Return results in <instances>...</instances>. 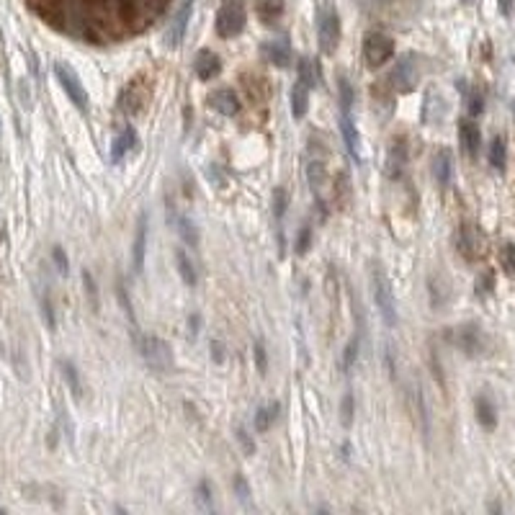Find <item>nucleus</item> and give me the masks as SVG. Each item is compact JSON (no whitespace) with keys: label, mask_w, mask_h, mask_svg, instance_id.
Listing matches in <instances>:
<instances>
[{"label":"nucleus","mask_w":515,"mask_h":515,"mask_svg":"<svg viewBox=\"0 0 515 515\" xmlns=\"http://www.w3.org/2000/svg\"><path fill=\"white\" fill-rule=\"evenodd\" d=\"M149 95H152L149 80L144 78V75H139V78H134V80H132L127 88H124V93H122V111H127V114H139V111L147 106Z\"/></svg>","instance_id":"1a4fd4ad"},{"label":"nucleus","mask_w":515,"mask_h":515,"mask_svg":"<svg viewBox=\"0 0 515 515\" xmlns=\"http://www.w3.org/2000/svg\"><path fill=\"white\" fill-rule=\"evenodd\" d=\"M371 289H373V302H376V309H379L384 325L394 327L397 325V302H394L392 286H389L386 273L381 271V265H371Z\"/></svg>","instance_id":"f257e3e1"},{"label":"nucleus","mask_w":515,"mask_h":515,"mask_svg":"<svg viewBox=\"0 0 515 515\" xmlns=\"http://www.w3.org/2000/svg\"><path fill=\"white\" fill-rule=\"evenodd\" d=\"M193 70H196V75L201 80H211V78H217V75L222 73V60H219V55H214L211 49H201L196 55V60H193Z\"/></svg>","instance_id":"aec40b11"},{"label":"nucleus","mask_w":515,"mask_h":515,"mask_svg":"<svg viewBox=\"0 0 515 515\" xmlns=\"http://www.w3.org/2000/svg\"><path fill=\"white\" fill-rule=\"evenodd\" d=\"M459 139H461V147L467 152L469 157H477L479 155V147H482V132L472 119H461L459 122Z\"/></svg>","instance_id":"f3484780"},{"label":"nucleus","mask_w":515,"mask_h":515,"mask_svg":"<svg viewBox=\"0 0 515 515\" xmlns=\"http://www.w3.org/2000/svg\"><path fill=\"white\" fill-rule=\"evenodd\" d=\"M464 3H472V0H464Z\"/></svg>","instance_id":"6e6d98bb"},{"label":"nucleus","mask_w":515,"mask_h":515,"mask_svg":"<svg viewBox=\"0 0 515 515\" xmlns=\"http://www.w3.org/2000/svg\"><path fill=\"white\" fill-rule=\"evenodd\" d=\"M0 513H3V508H0Z\"/></svg>","instance_id":"4d7b16f0"},{"label":"nucleus","mask_w":515,"mask_h":515,"mask_svg":"<svg viewBox=\"0 0 515 515\" xmlns=\"http://www.w3.org/2000/svg\"><path fill=\"white\" fill-rule=\"evenodd\" d=\"M353 413H356V402H353V394L343 397V405H340V423L346 428L353 425Z\"/></svg>","instance_id":"ea45409f"},{"label":"nucleus","mask_w":515,"mask_h":515,"mask_svg":"<svg viewBox=\"0 0 515 515\" xmlns=\"http://www.w3.org/2000/svg\"><path fill=\"white\" fill-rule=\"evenodd\" d=\"M317 39L325 55H335L340 44V16L335 6H322L317 11Z\"/></svg>","instance_id":"7ed1b4c3"},{"label":"nucleus","mask_w":515,"mask_h":515,"mask_svg":"<svg viewBox=\"0 0 515 515\" xmlns=\"http://www.w3.org/2000/svg\"><path fill=\"white\" fill-rule=\"evenodd\" d=\"M340 132H343V139H346V147L348 152H351V157L356 163H361V137L356 124H353L351 111H340Z\"/></svg>","instance_id":"a211bd4d"},{"label":"nucleus","mask_w":515,"mask_h":515,"mask_svg":"<svg viewBox=\"0 0 515 515\" xmlns=\"http://www.w3.org/2000/svg\"><path fill=\"white\" fill-rule=\"evenodd\" d=\"M83 284H85V294H88L90 299V309L98 312V289H95V281L88 271H83Z\"/></svg>","instance_id":"a19ab883"},{"label":"nucleus","mask_w":515,"mask_h":515,"mask_svg":"<svg viewBox=\"0 0 515 515\" xmlns=\"http://www.w3.org/2000/svg\"><path fill=\"white\" fill-rule=\"evenodd\" d=\"M144 250H147V214H142L139 222H137L134 245H132V268H134V273H142Z\"/></svg>","instance_id":"6ab92c4d"},{"label":"nucleus","mask_w":515,"mask_h":515,"mask_svg":"<svg viewBox=\"0 0 515 515\" xmlns=\"http://www.w3.org/2000/svg\"><path fill=\"white\" fill-rule=\"evenodd\" d=\"M260 55H263L265 62H271L276 68H289V65H292V47H289V41H286L284 36H281V39L263 41Z\"/></svg>","instance_id":"ddd939ff"},{"label":"nucleus","mask_w":515,"mask_h":515,"mask_svg":"<svg viewBox=\"0 0 515 515\" xmlns=\"http://www.w3.org/2000/svg\"><path fill=\"white\" fill-rule=\"evenodd\" d=\"M232 487H235V492H238V497L245 502V505L250 502V487H248V482H245L243 474H235V479H232Z\"/></svg>","instance_id":"c03bdc74"},{"label":"nucleus","mask_w":515,"mask_h":515,"mask_svg":"<svg viewBox=\"0 0 515 515\" xmlns=\"http://www.w3.org/2000/svg\"><path fill=\"white\" fill-rule=\"evenodd\" d=\"M235 433H238V441H240V446H243V454H248V456L255 454V443H253V438L248 435V430H245V428H238Z\"/></svg>","instance_id":"de8ad7c7"},{"label":"nucleus","mask_w":515,"mask_h":515,"mask_svg":"<svg viewBox=\"0 0 515 515\" xmlns=\"http://www.w3.org/2000/svg\"><path fill=\"white\" fill-rule=\"evenodd\" d=\"M359 348H361V340H359V335L351 340L346 346V351H343V368H353L356 366V361H359Z\"/></svg>","instance_id":"4c0bfd02"},{"label":"nucleus","mask_w":515,"mask_h":515,"mask_svg":"<svg viewBox=\"0 0 515 515\" xmlns=\"http://www.w3.org/2000/svg\"><path fill=\"white\" fill-rule=\"evenodd\" d=\"M423 78V62L418 55H402L392 70V88L397 93H410Z\"/></svg>","instance_id":"39448f33"},{"label":"nucleus","mask_w":515,"mask_h":515,"mask_svg":"<svg viewBox=\"0 0 515 515\" xmlns=\"http://www.w3.org/2000/svg\"><path fill=\"white\" fill-rule=\"evenodd\" d=\"M307 109H309V85L297 78V83H294V88H292V114H294V119H304Z\"/></svg>","instance_id":"5701e85b"},{"label":"nucleus","mask_w":515,"mask_h":515,"mask_svg":"<svg viewBox=\"0 0 515 515\" xmlns=\"http://www.w3.org/2000/svg\"><path fill=\"white\" fill-rule=\"evenodd\" d=\"M454 343L459 346V351H464L467 356H482L484 348H487V338H484L482 327L474 325V322H467V325L456 327Z\"/></svg>","instance_id":"9d476101"},{"label":"nucleus","mask_w":515,"mask_h":515,"mask_svg":"<svg viewBox=\"0 0 515 515\" xmlns=\"http://www.w3.org/2000/svg\"><path fill=\"white\" fill-rule=\"evenodd\" d=\"M278 410H281V405H278V402H271V405H263V407H260V410H258V413H255V423H253L258 433H265V430H268V428H271L273 423H276Z\"/></svg>","instance_id":"cd10ccee"},{"label":"nucleus","mask_w":515,"mask_h":515,"mask_svg":"<svg viewBox=\"0 0 515 515\" xmlns=\"http://www.w3.org/2000/svg\"><path fill=\"white\" fill-rule=\"evenodd\" d=\"M198 325H201V317H198V314H193V317L189 319V335H191V338H196V335H198Z\"/></svg>","instance_id":"864d4df0"},{"label":"nucleus","mask_w":515,"mask_h":515,"mask_svg":"<svg viewBox=\"0 0 515 515\" xmlns=\"http://www.w3.org/2000/svg\"><path fill=\"white\" fill-rule=\"evenodd\" d=\"M168 0H127V11H124V18L134 31H139L142 26H147L149 21L157 18L163 14V8Z\"/></svg>","instance_id":"423d86ee"},{"label":"nucleus","mask_w":515,"mask_h":515,"mask_svg":"<svg viewBox=\"0 0 515 515\" xmlns=\"http://www.w3.org/2000/svg\"><path fill=\"white\" fill-rule=\"evenodd\" d=\"M459 253L467 260H477L484 253V238H482V232L474 224H464L459 230Z\"/></svg>","instance_id":"f8f14e48"},{"label":"nucleus","mask_w":515,"mask_h":515,"mask_svg":"<svg viewBox=\"0 0 515 515\" xmlns=\"http://www.w3.org/2000/svg\"><path fill=\"white\" fill-rule=\"evenodd\" d=\"M451 173H454V157H451L448 149H441L433 160V176H435V181H438V186H448Z\"/></svg>","instance_id":"393cba45"},{"label":"nucleus","mask_w":515,"mask_h":515,"mask_svg":"<svg viewBox=\"0 0 515 515\" xmlns=\"http://www.w3.org/2000/svg\"><path fill=\"white\" fill-rule=\"evenodd\" d=\"M330 198L340 211H348V206L353 203V184H351V173H348V170H340L338 176L332 178Z\"/></svg>","instance_id":"4468645a"},{"label":"nucleus","mask_w":515,"mask_h":515,"mask_svg":"<svg viewBox=\"0 0 515 515\" xmlns=\"http://www.w3.org/2000/svg\"><path fill=\"white\" fill-rule=\"evenodd\" d=\"M52 260H55L57 271H60V273H68V268H70L68 255H65V250H62L60 245H55V248H52Z\"/></svg>","instance_id":"09e8293b"},{"label":"nucleus","mask_w":515,"mask_h":515,"mask_svg":"<svg viewBox=\"0 0 515 515\" xmlns=\"http://www.w3.org/2000/svg\"><path fill=\"white\" fill-rule=\"evenodd\" d=\"M284 8H286V0H255V14L265 26L276 23V21L284 16Z\"/></svg>","instance_id":"4be33fe9"},{"label":"nucleus","mask_w":515,"mask_h":515,"mask_svg":"<svg viewBox=\"0 0 515 515\" xmlns=\"http://www.w3.org/2000/svg\"><path fill=\"white\" fill-rule=\"evenodd\" d=\"M500 260H502V268H505V271H508V273H515V243L502 245Z\"/></svg>","instance_id":"37998d69"},{"label":"nucleus","mask_w":515,"mask_h":515,"mask_svg":"<svg viewBox=\"0 0 515 515\" xmlns=\"http://www.w3.org/2000/svg\"><path fill=\"white\" fill-rule=\"evenodd\" d=\"M60 368H62V376L68 381L70 392H73L75 400H83V384H80V373L75 368L73 361H60Z\"/></svg>","instance_id":"c85d7f7f"},{"label":"nucleus","mask_w":515,"mask_h":515,"mask_svg":"<svg viewBox=\"0 0 515 515\" xmlns=\"http://www.w3.org/2000/svg\"><path fill=\"white\" fill-rule=\"evenodd\" d=\"M492 289V276H482L477 281V294H487Z\"/></svg>","instance_id":"603ef678"},{"label":"nucleus","mask_w":515,"mask_h":515,"mask_svg":"<svg viewBox=\"0 0 515 515\" xmlns=\"http://www.w3.org/2000/svg\"><path fill=\"white\" fill-rule=\"evenodd\" d=\"M168 219L178 227V235H181V240H184L186 245H191V248H198L201 238H198V227H196V222H193V219L178 217V214H176L173 209L168 211Z\"/></svg>","instance_id":"412c9836"},{"label":"nucleus","mask_w":515,"mask_h":515,"mask_svg":"<svg viewBox=\"0 0 515 515\" xmlns=\"http://www.w3.org/2000/svg\"><path fill=\"white\" fill-rule=\"evenodd\" d=\"M206 101H209L211 109L217 111V114H222V116H238V111H240V98L232 93L230 88L211 90Z\"/></svg>","instance_id":"dca6fc26"},{"label":"nucleus","mask_w":515,"mask_h":515,"mask_svg":"<svg viewBox=\"0 0 515 515\" xmlns=\"http://www.w3.org/2000/svg\"><path fill=\"white\" fill-rule=\"evenodd\" d=\"M464 83H467V80H459V88L464 90V95H467L469 114H472V116H479L482 111H484V95H482V90H477V88H467Z\"/></svg>","instance_id":"473e14b6"},{"label":"nucleus","mask_w":515,"mask_h":515,"mask_svg":"<svg viewBox=\"0 0 515 515\" xmlns=\"http://www.w3.org/2000/svg\"><path fill=\"white\" fill-rule=\"evenodd\" d=\"M176 263H178V273H181V278H184L189 286H196V268H193V263H191V258L186 255L184 250H176Z\"/></svg>","instance_id":"72a5a7b5"},{"label":"nucleus","mask_w":515,"mask_h":515,"mask_svg":"<svg viewBox=\"0 0 515 515\" xmlns=\"http://www.w3.org/2000/svg\"><path fill=\"white\" fill-rule=\"evenodd\" d=\"M394 55V39L381 34V31H371L363 39V60L368 68H381L384 62H389Z\"/></svg>","instance_id":"0eeeda50"},{"label":"nucleus","mask_w":515,"mask_h":515,"mask_svg":"<svg viewBox=\"0 0 515 515\" xmlns=\"http://www.w3.org/2000/svg\"><path fill=\"white\" fill-rule=\"evenodd\" d=\"M474 410H477V420H479V425H484L487 430H492V428L497 425L495 405H492V400H489L487 394H479V397H477Z\"/></svg>","instance_id":"b1692460"},{"label":"nucleus","mask_w":515,"mask_h":515,"mask_svg":"<svg viewBox=\"0 0 515 515\" xmlns=\"http://www.w3.org/2000/svg\"><path fill=\"white\" fill-rule=\"evenodd\" d=\"M405 160H407V147L405 142H394L392 149H389V160H386V170H389V176L397 178L405 168Z\"/></svg>","instance_id":"bb28decb"},{"label":"nucleus","mask_w":515,"mask_h":515,"mask_svg":"<svg viewBox=\"0 0 515 515\" xmlns=\"http://www.w3.org/2000/svg\"><path fill=\"white\" fill-rule=\"evenodd\" d=\"M428 286H430V302H433V307H438V309L446 307L448 292H446V284H441V278H438V284H435V276H430Z\"/></svg>","instance_id":"f704fd0d"},{"label":"nucleus","mask_w":515,"mask_h":515,"mask_svg":"<svg viewBox=\"0 0 515 515\" xmlns=\"http://www.w3.org/2000/svg\"><path fill=\"white\" fill-rule=\"evenodd\" d=\"M243 88L248 90L253 101H260V98L268 95V83H265V78H258V75H243Z\"/></svg>","instance_id":"7c9ffc66"},{"label":"nucleus","mask_w":515,"mask_h":515,"mask_svg":"<svg viewBox=\"0 0 515 515\" xmlns=\"http://www.w3.org/2000/svg\"><path fill=\"white\" fill-rule=\"evenodd\" d=\"M41 314H44V322H47L49 330H55V327H57V319H55V307H52L49 292H41Z\"/></svg>","instance_id":"58836bf2"},{"label":"nucleus","mask_w":515,"mask_h":515,"mask_svg":"<svg viewBox=\"0 0 515 515\" xmlns=\"http://www.w3.org/2000/svg\"><path fill=\"white\" fill-rule=\"evenodd\" d=\"M137 346H139V353H142L144 363H147L152 371L157 373H165V371H173V351L165 340L155 338V335H144V338H137Z\"/></svg>","instance_id":"f03ea898"},{"label":"nucleus","mask_w":515,"mask_h":515,"mask_svg":"<svg viewBox=\"0 0 515 515\" xmlns=\"http://www.w3.org/2000/svg\"><path fill=\"white\" fill-rule=\"evenodd\" d=\"M224 348H222V343L219 340H211V359H214V363H222L224 361Z\"/></svg>","instance_id":"3c124183"},{"label":"nucleus","mask_w":515,"mask_h":515,"mask_svg":"<svg viewBox=\"0 0 515 515\" xmlns=\"http://www.w3.org/2000/svg\"><path fill=\"white\" fill-rule=\"evenodd\" d=\"M338 95H340V111H351L353 109V88H351V83H348V78H340Z\"/></svg>","instance_id":"e433bc0d"},{"label":"nucleus","mask_w":515,"mask_h":515,"mask_svg":"<svg viewBox=\"0 0 515 515\" xmlns=\"http://www.w3.org/2000/svg\"><path fill=\"white\" fill-rule=\"evenodd\" d=\"M196 500H198V505H201L203 510H211V508H214V497H211L209 482H201V484L196 487Z\"/></svg>","instance_id":"79ce46f5"},{"label":"nucleus","mask_w":515,"mask_h":515,"mask_svg":"<svg viewBox=\"0 0 515 515\" xmlns=\"http://www.w3.org/2000/svg\"><path fill=\"white\" fill-rule=\"evenodd\" d=\"M255 368H258V373H260V376L268 371V356H265L263 340H258V343H255Z\"/></svg>","instance_id":"49530a36"},{"label":"nucleus","mask_w":515,"mask_h":515,"mask_svg":"<svg viewBox=\"0 0 515 515\" xmlns=\"http://www.w3.org/2000/svg\"><path fill=\"white\" fill-rule=\"evenodd\" d=\"M134 142H137V132L132 127H127L122 134L114 139V144H111V160H114V163H122L124 155L134 147Z\"/></svg>","instance_id":"a878e982"},{"label":"nucleus","mask_w":515,"mask_h":515,"mask_svg":"<svg viewBox=\"0 0 515 515\" xmlns=\"http://www.w3.org/2000/svg\"><path fill=\"white\" fill-rule=\"evenodd\" d=\"M55 75H57V80H60L62 90L68 93L70 101H73L80 111H88L90 98H88V93H85V88H83L80 78L75 75V70L70 68V65H65V62H57V65H55Z\"/></svg>","instance_id":"6e6552de"},{"label":"nucleus","mask_w":515,"mask_h":515,"mask_svg":"<svg viewBox=\"0 0 515 515\" xmlns=\"http://www.w3.org/2000/svg\"><path fill=\"white\" fill-rule=\"evenodd\" d=\"M191 11H193V0H186L184 6L178 8L176 18L170 21L168 34H165V44H168V47H178V44L184 41L186 26H189V18H191Z\"/></svg>","instance_id":"2eb2a0df"},{"label":"nucleus","mask_w":515,"mask_h":515,"mask_svg":"<svg viewBox=\"0 0 515 515\" xmlns=\"http://www.w3.org/2000/svg\"><path fill=\"white\" fill-rule=\"evenodd\" d=\"M513 3L515 0H497V8H500L502 16H510V11H513Z\"/></svg>","instance_id":"5fc2aeb1"},{"label":"nucleus","mask_w":515,"mask_h":515,"mask_svg":"<svg viewBox=\"0 0 515 515\" xmlns=\"http://www.w3.org/2000/svg\"><path fill=\"white\" fill-rule=\"evenodd\" d=\"M271 206H273V217L281 219L286 214V206H289V193H286V189H273V198H271Z\"/></svg>","instance_id":"c9c22d12"},{"label":"nucleus","mask_w":515,"mask_h":515,"mask_svg":"<svg viewBox=\"0 0 515 515\" xmlns=\"http://www.w3.org/2000/svg\"><path fill=\"white\" fill-rule=\"evenodd\" d=\"M487 157H489V165H492L495 170L505 168V160H508V147H505V139H502V137H495V139L489 142Z\"/></svg>","instance_id":"2f4dec72"},{"label":"nucleus","mask_w":515,"mask_h":515,"mask_svg":"<svg viewBox=\"0 0 515 515\" xmlns=\"http://www.w3.org/2000/svg\"><path fill=\"white\" fill-rule=\"evenodd\" d=\"M307 181H309V189H312L317 203H319V206H325V203H327V191H330L332 181L327 178L325 163H322L319 157H314V160H309V163H307Z\"/></svg>","instance_id":"9b49d317"},{"label":"nucleus","mask_w":515,"mask_h":515,"mask_svg":"<svg viewBox=\"0 0 515 515\" xmlns=\"http://www.w3.org/2000/svg\"><path fill=\"white\" fill-rule=\"evenodd\" d=\"M299 80L307 83L309 88H314L319 83V68H317V60L312 57H302L299 60Z\"/></svg>","instance_id":"c756f323"},{"label":"nucleus","mask_w":515,"mask_h":515,"mask_svg":"<svg viewBox=\"0 0 515 515\" xmlns=\"http://www.w3.org/2000/svg\"><path fill=\"white\" fill-rule=\"evenodd\" d=\"M248 14H245V0H222V8L217 14V34L224 39L243 34Z\"/></svg>","instance_id":"20e7f679"},{"label":"nucleus","mask_w":515,"mask_h":515,"mask_svg":"<svg viewBox=\"0 0 515 515\" xmlns=\"http://www.w3.org/2000/svg\"><path fill=\"white\" fill-rule=\"evenodd\" d=\"M206 178H209V181H214L219 189H224V184H227V181H224V173L219 170V165H214V163L206 165Z\"/></svg>","instance_id":"8fccbe9b"},{"label":"nucleus","mask_w":515,"mask_h":515,"mask_svg":"<svg viewBox=\"0 0 515 515\" xmlns=\"http://www.w3.org/2000/svg\"><path fill=\"white\" fill-rule=\"evenodd\" d=\"M309 245H312V230L309 227H302V232H299V238H297V255H304L307 250H309Z\"/></svg>","instance_id":"a18cd8bd"}]
</instances>
